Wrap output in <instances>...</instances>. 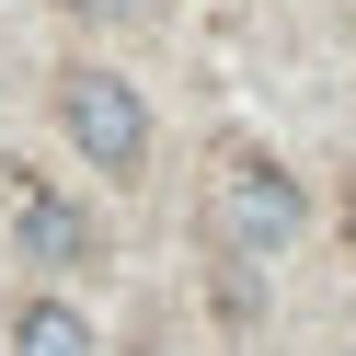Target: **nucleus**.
<instances>
[{
    "instance_id": "f257e3e1",
    "label": "nucleus",
    "mask_w": 356,
    "mask_h": 356,
    "mask_svg": "<svg viewBox=\"0 0 356 356\" xmlns=\"http://www.w3.org/2000/svg\"><path fill=\"white\" fill-rule=\"evenodd\" d=\"M299 218H310V195H299V172H276V161H218V184H207V241L230 264H276L287 241H299Z\"/></svg>"
},
{
    "instance_id": "f03ea898",
    "label": "nucleus",
    "mask_w": 356,
    "mask_h": 356,
    "mask_svg": "<svg viewBox=\"0 0 356 356\" xmlns=\"http://www.w3.org/2000/svg\"><path fill=\"white\" fill-rule=\"evenodd\" d=\"M58 127L81 138V161H92V172H138V161H149V104L127 92L115 70H70V92H58Z\"/></svg>"
},
{
    "instance_id": "7ed1b4c3",
    "label": "nucleus",
    "mask_w": 356,
    "mask_h": 356,
    "mask_svg": "<svg viewBox=\"0 0 356 356\" xmlns=\"http://www.w3.org/2000/svg\"><path fill=\"white\" fill-rule=\"evenodd\" d=\"M12 230H24L35 264H92V230H81V207L47 184V172H12Z\"/></svg>"
},
{
    "instance_id": "20e7f679",
    "label": "nucleus",
    "mask_w": 356,
    "mask_h": 356,
    "mask_svg": "<svg viewBox=\"0 0 356 356\" xmlns=\"http://www.w3.org/2000/svg\"><path fill=\"white\" fill-rule=\"evenodd\" d=\"M12 356H92V322H81L70 299H35L24 322H12Z\"/></svg>"
},
{
    "instance_id": "39448f33",
    "label": "nucleus",
    "mask_w": 356,
    "mask_h": 356,
    "mask_svg": "<svg viewBox=\"0 0 356 356\" xmlns=\"http://www.w3.org/2000/svg\"><path fill=\"white\" fill-rule=\"evenodd\" d=\"M70 12H92V24H138L149 0H70Z\"/></svg>"
}]
</instances>
